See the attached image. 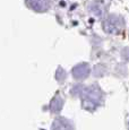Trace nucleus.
Segmentation results:
<instances>
[{"label": "nucleus", "mask_w": 129, "mask_h": 130, "mask_svg": "<svg viewBox=\"0 0 129 130\" xmlns=\"http://www.w3.org/2000/svg\"><path fill=\"white\" fill-rule=\"evenodd\" d=\"M103 26H104V29H106L109 33H118L125 26V23H123V19L120 16L112 15V16H109L104 21Z\"/></svg>", "instance_id": "obj_1"}, {"label": "nucleus", "mask_w": 129, "mask_h": 130, "mask_svg": "<svg viewBox=\"0 0 129 130\" xmlns=\"http://www.w3.org/2000/svg\"><path fill=\"white\" fill-rule=\"evenodd\" d=\"M29 8L38 12H44L51 7V0H26Z\"/></svg>", "instance_id": "obj_2"}]
</instances>
